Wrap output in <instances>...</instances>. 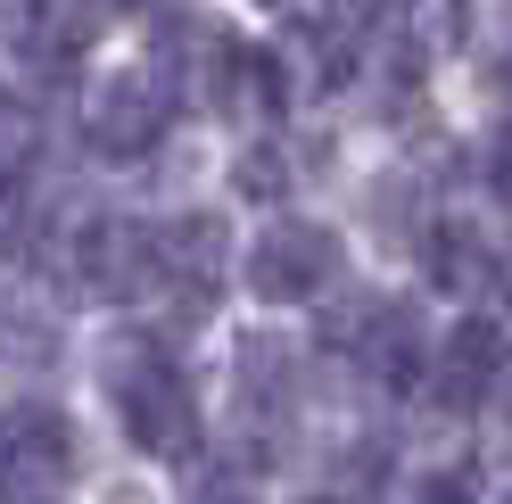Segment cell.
<instances>
[{"label":"cell","mask_w":512,"mask_h":504,"mask_svg":"<svg viewBox=\"0 0 512 504\" xmlns=\"http://www.w3.org/2000/svg\"><path fill=\"white\" fill-rule=\"evenodd\" d=\"M116 414L133 430V447L157 463H190L199 455V414H190V389L174 364H157L149 348H124L116 356Z\"/></svg>","instance_id":"obj_1"},{"label":"cell","mask_w":512,"mask_h":504,"mask_svg":"<svg viewBox=\"0 0 512 504\" xmlns=\"http://www.w3.org/2000/svg\"><path fill=\"white\" fill-rule=\"evenodd\" d=\"M75 488V430L58 405H9L0 414V504H67Z\"/></svg>","instance_id":"obj_2"},{"label":"cell","mask_w":512,"mask_h":504,"mask_svg":"<svg viewBox=\"0 0 512 504\" xmlns=\"http://www.w3.org/2000/svg\"><path fill=\"white\" fill-rule=\"evenodd\" d=\"M331 273H339V232H323V224H273L248 248V290L265 306H298Z\"/></svg>","instance_id":"obj_3"},{"label":"cell","mask_w":512,"mask_h":504,"mask_svg":"<svg viewBox=\"0 0 512 504\" xmlns=\"http://www.w3.org/2000/svg\"><path fill=\"white\" fill-rule=\"evenodd\" d=\"M174 124V91L157 67H133V75H116L100 100H91V149H108V157H141L157 149V133Z\"/></svg>","instance_id":"obj_4"},{"label":"cell","mask_w":512,"mask_h":504,"mask_svg":"<svg viewBox=\"0 0 512 504\" xmlns=\"http://www.w3.org/2000/svg\"><path fill=\"white\" fill-rule=\"evenodd\" d=\"M504 372H512V323L471 314V323L446 331V348H438V389H446V405H479L488 389H504Z\"/></svg>","instance_id":"obj_5"},{"label":"cell","mask_w":512,"mask_h":504,"mask_svg":"<svg viewBox=\"0 0 512 504\" xmlns=\"http://www.w3.org/2000/svg\"><path fill=\"white\" fill-rule=\"evenodd\" d=\"M223 215H182V224H166V232H149V273L157 281H182L190 290V306H207V290L223 281Z\"/></svg>","instance_id":"obj_6"},{"label":"cell","mask_w":512,"mask_h":504,"mask_svg":"<svg viewBox=\"0 0 512 504\" xmlns=\"http://www.w3.org/2000/svg\"><path fill=\"white\" fill-rule=\"evenodd\" d=\"M75 257H83V281H91V290H108V298H141L149 281H157V273H149V232H141V224H91Z\"/></svg>","instance_id":"obj_7"},{"label":"cell","mask_w":512,"mask_h":504,"mask_svg":"<svg viewBox=\"0 0 512 504\" xmlns=\"http://www.w3.org/2000/svg\"><path fill=\"white\" fill-rule=\"evenodd\" d=\"M100 0H25L17 9V50H42V58H75L91 34H100Z\"/></svg>","instance_id":"obj_8"},{"label":"cell","mask_w":512,"mask_h":504,"mask_svg":"<svg viewBox=\"0 0 512 504\" xmlns=\"http://www.w3.org/2000/svg\"><path fill=\"white\" fill-rule=\"evenodd\" d=\"M380 17H389V0H331V9H323V25L339 42H356L364 25H380Z\"/></svg>","instance_id":"obj_9"},{"label":"cell","mask_w":512,"mask_h":504,"mask_svg":"<svg viewBox=\"0 0 512 504\" xmlns=\"http://www.w3.org/2000/svg\"><path fill=\"white\" fill-rule=\"evenodd\" d=\"M240 191H248V199H281V157H273V149H248V157H240Z\"/></svg>","instance_id":"obj_10"},{"label":"cell","mask_w":512,"mask_h":504,"mask_svg":"<svg viewBox=\"0 0 512 504\" xmlns=\"http://www.w3.org/2000/svg\"><path fill=\"white\" fill-rule=\"evenodd\" d=\"M496 191L512 199V124H504V133H496Z\"/></svg>","instance_id":"obj_11"},{"label":"cell","mask_w":512,"mask_h":504,"mask_svg":"<svg viewBox=\"0 0 512 504\" xmlns=\"http://www.w3.org/2000/svg\"><path fill=\"white\" fill-rule=\"evenodd\" d=\"M17 224V166H0V232Z\"/></svg>","instance_id":"obj_12"},{"label":"cell","mask_w":512,"mask_h":504,"mask_svg":"<svg viewBox=\"0 0 512 504\" xmlns=\"http://www.w3.org/2000/svg\"><path fill=\"white\" fill-rule=\"evenodd\" d=\"M422 504H471V488H463V480H438V488H430Z\"/></svg>","instance_id":"obj_13"},{"label":"cell","mask_w":512,"mask_h":504,"mask_svg":"<svg viewBox=\"0 0 512 504\" xmlns=\"http://www.w3.org/2000/svg\"><path fill=\"white\" fill-rule=\"evenodd\" d=\"M265 9H273V0H265Z\"/></svg>","instance_id":"obj_14"},{"label":"cell","mask_w":512,"mask_h":504,"mask_svg":"<svg viewBox=\"0 0 512 504\" xmlns=\"http://www.w3.org/2000/svg\"><path fill=\"white\" fill-rule=\"evenodd\" d=\"M504 504H512V496H504Z\"/></svg>","instance_id":"obj_15"}]
</instances>
